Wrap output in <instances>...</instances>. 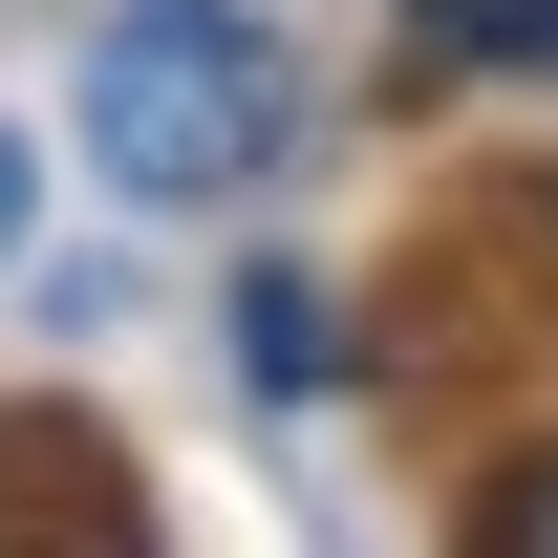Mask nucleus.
<instances>
[{
	"label": "nucleus",
	"instance_id": "obj_1",
	"mask_svg": "<svg viewBox=\"0 0 558 558\" xmlns=\"http://www.w3.org/2000/svg\"><path fill=\"white\" fill-rule=\"evenodd\" d=\"M301 150V44L258 0H108L86 22V172L130 215H236Z\"/></svg>",
	"mask_w": 558,
	"mask_h": 558
},
{
	"label": "nucleus",
	"instance_id": "obj_3",
	"mask_svg": "<svg viewBox=\"0 0 558 558\" xmlns=\"http://www.w3.org/2000/svg\"><path fill=\"white\" fill-rule=\"evenodd\" d=\"M451 558H558V429H515L473 473V515H451Z\"/></svg>",
	"mask_w": 558,
	"mask_h": 558
},
{
	"label": "nucleus",
	"instance_id": "obj_5",
	"mask_svg": "<svg viewBox=\"0 0 558 558\" xmlns=\"http://www.w3.org/2000/svg\"><path fill=\"white\" fill-rule=\"evenodd\" d=\"M22 236H44V150L0 130V279H22Z\"/></svg>",
	"mask_w": 558,
	"mask_h": 558
},
{
	"label": "nucleus",
	"instance_id": "obj_4",
	"mask_svg": "<svg viewBox=\"0 0 558 558\" xmlns=\"http://www.w3.org/2000/svg\"><path fill=\"white\" fill-rule=\"evenodd\" d=\"M236 365L258 387H323V279H236Z\"/></svg>",
	"mask_w": 558,
	"mask_h": 558
},
{
	"label": "nucleus",
	"instance_id": "obj_2",
	"mask_svg": "<svg viewBox=\"0 0 558 558\" xmlns=\"http://www.w3.org/2000/svg\"><path fill=\"white\" fill-rule=\"evenodd\" d=\"M409 86H558V0H387Z\"/></svg>",
	"mask_w": 558,
	"mask_h": 558
}]
</instances>
